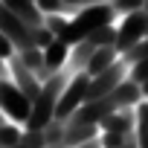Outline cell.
<instances>
[{
  "label": "cell",
  "mask_w": 148,
  "mask_h": 148,
  "mask_svg": "<svg viewBox=\"0 0 148 148\" xmlns=\"http://www.w3.org/2000/svg\"><path fill=\"white\" fill-rule=\"evenodd\" d=\"M113 18H116V12L110 9V3L90 6V9H82L76 18H73V21L67 23V32H64L58 41H64L67 47H76V44H82L84 38H90L96 29H102V26H110V23H113Z\"/></svg>",
  "instance_id": "obj_1"
},
{
  "label": "cell",
  "mask_w": 148,
  "mask_h": 148,
  "mask_svg": "<svg viewBox=\"0 0 148 148\" xmlns=\"http://www.w3.org/2000/svg\"><path fill=\"white\" fill-rule=\"evenodd\" d=\"M29 110H32V102L15 87V82L12 79H0V113L15 125H26Z\"/></svg>",
  "instance_id": "obj_2"
},
{
  "label": "cell",
  "mask_w": 148,
  "mask_h": 148,
  "mask_svg": "<svg viewBox=\"0 0 148 148\" xmlns=\"http://www.w3.org/2000/svg\"><path fill=\"white\" fill-rule=\"evenodd\" d=\"M87 87H90V76H87V73H76V76L70 79V84L64 87L58 105H55V119L67 122L73 113H76L87 102Z\"/></svg>",
  "instance_id": "obj_3"
},
{
  "label": "cell",
  "mask_w": 148,
  "mask_h": 148,
  "mask_svg": "<svg viewBox=\"0 0 148 148\" xmlns=\"http://www.w3.org/2000/svg\"><path fill=\"white\" fill-rule=\"evenodd\" d=\"M116 52L119 55H125L131 47H136L145 35H148V15L145 12H134V15H128L119 26H116Z\"/></svg>",
  "instance_id": "obj_4"
},
{
  "label": "cell",
  "mask_w": 148,
  "mask_h": 148,
  "mask_svg": "<svg viewBox=\"0 0 148 148\" xmlns=\"http://www.w3.org/2000/svg\"><path fill=\"white\" fill-rule=\"evenodd\" d=\"M128 79V64L119 58L110 70H105L102 76H96V79H90V87H87V102H96V99H105V96H110L122 82Z\"/></svg>",
  "instance_id": "obj_5"
},
{
  "label": "cell",
  "mask_w": 148,
  "mask_h": 148,
  "mask_svg": "<svg viewBox=\"0 0 148 148\" xmlns=\"http://www.w3.org/2000/svg\"><path fill=\"white\" fill-rule=\"evenodd\" d=\"M9 79L15 82V87H18L29 102H35V99H38V93H41V87H44V84H41V79L35 76L32 70H26V67L21 64V58H18V55L9 61Z\"/></svg>",
  "instance_id": "obj_6"
},
{
  "label": "cell",
  "mask_w": 148,
  "mask_h": 148,
  "mask_svg": "<svg viewBox=\"0 0 148 148\" xmlns=\"http://www.w3.org/2000/svg\"><path fill=\"white\" fill-rule=\"evenodd\" d=\"M12 15H18L26 26H32V29H38V26H44V15H41V9L35 6V0H0Z\"/></svg>",
  "instance_id": "obj_7"
},
{
  "label": "cell",
  "mask_w": 148,
  "mask_h": 148,
  "mask_svg": "<svg viewBox=\"0 0 148 148\" xmlns=\"http://www.w3.org/2000/svg\"><path fill=\"white\" fill-rule=\"evenodd\" d=\"M93 52H96V47H93L90 41H82V44H76V47H70V58H67V64H64L67 76L84 73L87 64H90V58H93Z\"/></svg>",
  "instance_id": "obj_8"
},
{
  "label": "cell",
  "mask_w": 148,
  "mask_h": 148,
  "mask_svg": "<svg viewBox=\"0 0 148 148\" xmlns=\"http://www.w3.org/2000/svg\"><path fill=\"white\" fill-rule=\"evenodd\" d=\"M119 61V52H116V47H102V49H96L93 52V58H90V64H87V76L90 79H96V76H102L105 70H110L113 64Z\"/></svg>",
  "instance_id": "obj_9"
},
{
  "label": "cell",
  "mask_w": 148,
  "mask_h": 148,
  "mask_svg": "<svg viewBox=\"0 0 148 148\" xmlns=\"http://www.w3.org/2000/svg\"><path fill=\"white\" fill-rule=\"evenodd\" d=\"M67 58H70V47H67L64 41L55 38L49 47H44V67H47L49 73H61L64 64H67Z\"/></svg>",
  "instance_id": "obj_10"
},
{
  "label": "cell",
  "mask_w": 148,
  "mask_h": 148,
  "mask_svg": "<svg viewBox=\"0 0 148 148\" xmlns=\"http://www.w3.org/2000/svg\"><path fill=\"white\" fill-rule=\"evenodd\" d=\"M116 35H119V32H116V26L110 23V26L96 29V32H93L90 38H84V41H90L96 49H102V47H116Z\"/></svg>",
  "instance_id": "obj_11"
},
{
  "label": "cell",
  "mask_w": 148,
  "mask_h": 148,
  "mask_svg": "<svg viewBox=\"0 0 148 148\" xmlns=\"http://www.w3.org/2000/svg\"><path fill=\"white\" fill-rule=\"evenodd\" d=\"M21 136H23V125L6 122L3 128H0V148H15V145H21Z\"/></svg>",
  "instance_id": "obj_12"
},
{
  "label": "cell",
  "mask_w": 148,
  "mask_h": 148,
  "mask_svg": "<svg viewBox=\"0 0 148 148\" xmlns=\"http://www.w3.org/2000/svg\"><path fill=\"white\" fill-rule=\"evenodd\" d=\"M142 6H145V0H110V9L116 12V15H134V12H142Z\"/></svg>",
  "instance_id": "obj_13"
},
{
  "label": "cell",
  "mask_w": 148,
  "mask_h": 148,
  "mask_svg": "<svg viewBox=\"0 0 148 148\" xmlns=\"http://www.w3.org/2000/svg\"><path fill=\"white\" fill-rule=\"evenodd\" d=\"M119 58H122L128 67H131V64H136V61H142V58H148V35H145V38H142L136 47H131L125 55H119Z\"/></svg>",
  "instance_id": "obj_14"
},
{
  "label": "cell",
  "mask_w": 148,
  "mask_h": 148,
  "mask_svg": "<svg viewBox=\"0 0 148 148\" xmlns=\"http://www.w3.org/2000/svg\"><path fill=\"white\" fill-rule=\"evenodd\" d=\"M128 79H131L134 84H139V87L148 82V58H142V61H136V64L128 67Z\"/></svg>",
  "instance_id": "obj_15"
},
{
  "label": "cell",
  "mask_w": 148,
  "mask_h": 148,
  "mask_svg": "<svg viewBox=\"0 0 148 148\" xmlns=\"http://www.w3.org/2000/svg\"><path fill=\"white\" fill-rule=\"evenodd\" d=\"M67 23H70V21H67L64 15H47V18H44V26H47L55 38H61V35L67 32Z\"/></svg>",
  "instance_id": "obj_16"
},
{
  "label": "cell",
  "mask_w": 148,
  "mask_h": 148,
  "mask_svg": "<svg viewBox=\"0 0 148 148\" xmlns=\"http://www.w3.org/2000/svg\"><path fill=\"white\" fill-rule=\"evenodd\" d=\"M35 6L41 9V15H67V6L64 0H35Z\"/></svg>",
  "instance_id": "obj_17"
},
{
  "label": "cell",
  "mask_w": 148,
  "mask_h": 148,
  "mask_svg": "<svg viewBox=\"0 0 148 148\" xmlns=\"http://www.w3.org/2000/svg\"><path fill=\"white\" fill-rule=\"evenodd\" d=\"M102 3H110V0H64L67 12H82V9H90V6H102Z\"/></svg>",
  "instance_id": "obj_18"
},
{
  "label": "cell",
  "mask_w": 148,
  "mask_h": 148,
  "mask_svg": "<svg viewBox=\"0 0 148 148\" xmlns=\"http://www.w3.org/2000/svg\"><path fill=\"white\" fill-rule=\"evenodd\" d=\"M32 38H35V47H38V49H44V47H49V44L55 41V35H52L47 26H38V29H32Z\"/></svg>",
  "instance_id": "obj_19"
},
{
  "label": "cell",
  "mask_w": 148,
  "mask_h": 148,
  "mask_svg": "<svg viewBox=\"0 0 148 148\" xmlns=\"http://www.w3.org/2000/svg\"><path fill=\"white\" fill-rule=\"evenodd\" d=\"M6 122H9V119H6V116H3V113H0V128H3V125H6Z\"/></svg>",
  "instance_id": "obj_20"
},
{
  "label": "cell",
  "mask_w": 148,
  "mask_h": 148,
  "mask_svg": "<svg viewBox=\"0 0 148 148\" xmlns=\"http://www.w3.org/2000/svg\"><path fill=\"white\" fill-rule=\"evenodd\" d=\"M142 12H145V15H148V0H145V6H142Z\"/></svg>",
  "instance_id": "obj_21"
}]
</instances>
